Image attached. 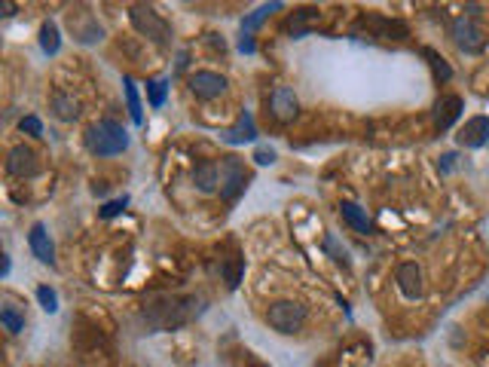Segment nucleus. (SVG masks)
<instances>
[{
    "mask_svg": "<svg viewBox=\"0 0 489 367\" xmlns=\"http://www.w3.org/2000/svg\"><path fill=\"white\" fill-rule=\"evenodd\" d=\"M86 147L95 156H119L129 150V132L117 119H98L86 129Z\"/></svg>",
    "mask_w": 489,
    "mask_h": 367,
    "instance_id": "obj_1",
    "label": "nucleus"
},
{
    "mask_svg": "<svg viewBox=\"0 0 489 367\" xmlns=\"http://www.w3.org/2000/svg\"><path fill=\"white\" fill-rule=\"evenodd\" d=\"M306 315H309V309L300 300H275L267 309V321L279 334H297L306 324Z\"/></svg>",
    "mask_w": 489,
    "mask_h": 367,
    "instance_id": "obj_2",
    "label": "nucleus"
},
{
    "mask_svg": "<svg viewBox=\"0 0 489 367\" xmlns=\"http://www.w3.org/2000/svg\"><path fill=\"white\" fill-rule=\"evenodd\" d=\"M129 18H131V25H135L138 34L147 37V40H153L156 46H166L168 40H171L168 22H166V18H162L153 6H144V4L131 6V9H129Z\"/></svg>",
    "mask_w": 489,
    "mask_h": 367,
    "instance_id": "obj_3",
    "label": "nucleus"
},
{
    "mask_svg": "<svg viewBox=\"0 0 489 367\" xmlns=\"http://www.w3.org/2000/svg\"><path fill=\"white\" fill-rule=\"evenodd\" d=\"M248 181H251V175L244 171V162L242 159H236V156H227L220 162V196L230 202H236L242 193H244V187H248Z\"/></svg>",
    "mask_w": 489,
    "mask_h": 367,
    "instance_id": "obj_4",
    "label": "nucleus"
},
{
    "mask_svg": "<svg viewBox=\"0 0 489 367\" xmlns=\"http://www.w3.org/2000/svg\"><path fill=\"white\" fill-rule=\"evenodd\" d=\"M6 171L13 178H34L40 171V162H37V153L25 147V144H16L13 150L6 153Z\"/></svg>",
    "mask_w": 489,
    "mask_h": 367,
    "instance_id": "obj_5",
    "label": "nucleus"
},
{
    "mask_svg": "<svg viewBox=\"0 0 489 367\" xmlns=\"http://www.w3.org/2000/svg\"><path fill=\"white\" fill-rule=\"evenodd\" d=\"M190 92L202 101H211L227 92V77L214 74V70H196V74L190 77Z\"/></svg>",
    "mask_w": 489,
    "mask_h": 367,
    "instance_id": "obj_6",
    "label": "nucleus"
},
{
    "mask_svg": "<svg viewBox=\"0 0 489 367\" xmlns=\"http://www.w3.org/2000/svg\"><path fill=\"white\" fill-rule=\"evenodd\" d=\"M269 110H272V117L281 119V122H294V119H297V114H300V101H297V95H294V89H288V86H275L272 95H269Z\"/></svg>",
    "mask_w": 489,
    "mask_h": 367,
    "instance_id": "obj_7",
    "label": "nucleus"
},
{
    "mask_svg": "<svg viewBox=\"0 0 489 367\" xmlns=\"http://www.w3.org/2000/svg\"><path fill=\"white\" fill-rule=\"evenodd\" d=\"M397 288H401V294L407 300H416L422 297L425 291V282H422V267L416 260H407L397 267Z\"/></svg>",
    "mask_w": 489,
    "mask_h": 367,
    "instance_id": "obj_8",
    "label": "nucleus"
},
{
    "mask_svg": "<svg viewBox=\"0 0 489 367\" xmlns=\"http://www.w3.org/2000/svg\"><path fill=\"white\" fill-rule=\"evenodd\" d=\"M28 245H31V251H34V257L40 263H46V267H55V245H53V236H49V230H46V223H34L28 233Z\"/></svg>",
    "mask_w": 489,
    "mask_h": 367,
    "instance_id": "obj_9",
    "label": "nucleus"
},
{
    "mask_svg": "<svg viewBox=\"0 0 489 367\" xmlns=\"http://www.w3.org/2000/svg\"><path fill=\"white\" fill-rule=\"evenodd\" d=\"M456 141L462 147H483L489 141V117H471L462 129H458Z\"/></svg>",
    "mask_w": 489,
    "mask_h": 367,
    "instance_id": "obj_10",
    "label": "nucleus"
},
{
    "mask_svg": "<svg viewBox=\"0 0 489 367\" xmlns=\"http://www.w3.org/2000/svg\"><path fill=\"white\" fill-rule=\"evenodd\" d=\"M453 37H456V43L458 49H465V53H477V49L483 46V34H480V28H477L471 18H456L453 22Z\"/></svg>",
    "mask_w": 489,
    "mask_h": 367,
    "instance_id": "obj_11",
    "label": "nucleus"
},
{
    "mask_svg": "<svg viewBox=\"0 0 489 367\" xmlns=\"http://www.w3.org/2000/svg\"><path fill=\"white\" fill-rule=\"evenodd\" d=\"M193 187H196L199 193H205V196H211V193L220 187V166L217 162L214 159L199 162V166L193 169Z\"/></svg>",
    "mask_w": 489,
    "mask_h": 367,
    "instance_id": "obj_12",
    "label": "nucleus"
},
{
    "mask_svg": "<svg viewBox=\"0 0 489 367\" xmlns=\"http://www.w3.org/2000/svg\"><path fill=\"white\" fill-rule=\"evenodd\" d=\"M49 110L61 119V122H74L80 117V101L70 95V92L65 89H55L53 92V98H49Z\"/></svg>",
    "mask_w": 489,
    "mask_h": 367,
    "instance_id": "obj_13",
    "label": "nucleus"
},
{
    "mask_svg": "<svg viewBox=\"0 0 489 367\" xmlns=\"http://www.w3.org/2000/svg\"><path fill=\"white\" fill-rule=\"evenodd\" d=\"M367 28L376 31V37H394V40H404L410 31H407L404 22H394V18H385V16H367L364 18Z\"/></svg>",
    "mask_w": 489,
    "mask_h": 367,
    "instance_id": "obj_14",
    "label": "nucleus"
},
{
    "mask_svg": "<svg viewBox=\"0 0 489 367\" xmlns=\"http://www.w3.org/2000/svg\"><path fill=\"white\" fill-rule=\"evenodd\" d=\"M462 107L465 105H462V98H458V95H446V98L437 101V129H441V132L450 129L453 122L462 117Z\"/></svg>",
    "mask_w": 489,
    "mask_h": 367,
    "instance_id": "obj_15",
    "label": "nucleus"
},
{
    "mask_svg": "<svg viewBox=\"0 0 489 367\" xmlns=\"http://www.w3.org/2000/svg\"><path fill=\"white\" fill-rule=\"evenodd\" d=\"M254 138H257V126H254V117L251 114H242L236 126H232L227 135H223V141H227V144H244V141H254Z\"/></svg>",
    "mask_w": 489,
    "mask_h": 367,
    "instance_id": "obj_16",
    "label": "nucleus"
},
{
    "mask_svg": "<svg viewBox=\"0 0 489 367\" xmlns=\"http://www.w3.org/2000/svg\"><path fill=\"white\" fill-rule=\"evenodd\" d=\"M340 214H343V220L349 223L352 230L370 233V218H367V211L358 206V202H340Z\"/></svg>",
    "mask_w": 489,
    "mask_h": 367,
    "instance_id": "obj_17",
    "label": "nucleus"
},
{
    "mask_svg": "<svg viewBox=\"0 0 489 367\" xmlns=\"http://www.w3.org/2000/svg\"><path fill=\"white\" fill-rule=\"evenodd\" d=\"M122 92H126V107H129L131 122H135V126H141V122H144V107H141V95H138L135 80H131L129 74L122 77Z\"/></svg>",
    "mask_w": 489,
    "mask_h": 367,
    "instance_id": "obj_18",
    "label": "nucleus"
},
{
    "mask_svg": "<svg viewBox=\"0 0 489 367\" xmlns=\"http://www.w3.org/2000/svg\"><path fill=\"white\" fill-rule=\"evenodd\" d=\"M315 22H318V9H300V13H294L288 22H284V31H291L294 37H303Z\"/></svg>",
    "mask_w": 489,
    "mask_h": 367,
    "instance_id": "obj_19",
    "label": "nucleus"
},
{
    "mask_svg": "<svg viewBox=\"0 0 489 367\" xmlns=\"http://www.w3.org/2000/svg\"><path fill=\"white\" fill-rule=\"evenodd\" d=\"M0 324H4V331H6V334H13V336H16V334H22V331H25V315L18 312L13 303H4V306H0Z\"/></svg>",
    "mask_w": 489,
    "mask_h": 367,
    "instance_id": "obj_20",
    "label": "nucleus"
},
{
    "mask_svg": "<svg viewBox=\"0 0 489 367\" xmlns=\"http://www.w3.org/2000/svg\"><path fill=\"white\" fill-rule=\"evenodd\" d=\"M40 49H43L46 55H55L61 49V34H58V25L53 22V18L40 25Z\"/></svg>",
    "mask_w": 489,
    "mask_h": 367,
    "instance_id": "obj_21",
    "label": "nucleus"
},
{
    "mask_svg": "<svg viewBox=\"0 0 489 367\" xmlns=\"http://www.w3.org/2000/svg\"><path fill=\"white\" fill-rule=\"evenodd\" d=\"M220 272H223V282H227V288L230 291H236L239 288V282H242V275H244V257H230V260H223L220 263Z\"/></svg>",
    "mask_w": 489,
    "mask_h": 367,
    "instance_id": "obj_22",
    "label": "nucleus"
},
{
    "mask_svg": "<svg viewBox=\"0 0 489 367\" xmlns=\"http://www.w3.org/2000/svg\"><path fill=\"white\" fill-rule=\"evenodd\" d=\"M279 9H281L279 0H275V4H263V6H257L251 16H244V18H242V34H248V31H254V28H257V25L263 22V18H269L272 13H279Z\"/></svg>",
    "mask_w": 489,
    "mask_h": 367,
    "instance_id": "obj_23",
    "label": "nucleus"
},
{
    "mask_svg": "<svg viewBox=\"0 0 489 367\" xmlns=\"http://www.w3.org/2000/svg\"><path fill=\"white\" fill-rule=\"evenodd\" d=\"M166 95H168V80H147V101H150V107H162L166 105Z\"/></svg>",
    "mask_w": 489,
    "mask_h": 367,
    "instance_id": "obj_24",
    "label": "nucleus"
},
{
    "mask_svg": "<svg viewBox=\"0 0 489 367\" xmlns=\"http://www.w3.org/2000/svg\"><path fill=\"white\" fill-rule=\"evenodd\" d=\"M37 300H40V306H43L49 315L58 312V294L49 288V284H40V288H37Z\"/></svg>",
    "mask_w": 489,
    "mask_h": 367,
    "instance_id": "obj_25",
    "label": "nucleus"
},
{
    "mask_svg": "<svg viewBox=\"0 0 489 367\" xmlns=\"http://www.w3.org/2000/svg\"><path fill=\"white\" fill-rule=\"evenodd\" d=\"M425 58H431V68H434V74L441 77V80H453V68L446 65V61L434 53V49H425Z\"/></svg>",
    "mask_w": 489,
    "mask_h": 367,
    "instance_id": "obj_26",
    "label": "nucleus"
},
{
    "mask_svg": "<svg viewBox=\"0 0 489 367\" xmlns=\"http://www.w3.org/2000/svg\"><path fill=\"white\" fill-rule=\"evenodd\" d=\"M18 129L28 132L31 138H43V122H40L37 117H22V122H18Z\"/></svg>",
    "mask_w": 489,
    "mask_h": 367,
    "instance_id": "obj_27",
    "label": "nucleus"
},
{
    "mask_svg": "<svg viewBox=\"0 0 489 367\" xmlns=\"http://www.w3.org/2000/svg\"><path fill=\"white\" fill-rule=\"evenodd\" d=\"M129 206V196H119V199H110L104 208H101V218H117V214H122Z\"/></svg>",
    "mask_w": 489,
    "mask_h": 367,
    "instance_id": "obj_28",
    "label": "nucleus"
},
{
    "mask_svg": "<svg viewBox=\"0 0 489 367\" xmlns=\"http://www.w3.org/2000/svg\"><path fill=\"white\" fill-rule=\"evenodd\" d=\"M324 248H328V251L333 254V260H336V263H349V257H345V248H343L340 242H336V236H328V239H324Z\"/></svg>",
    "mask_w": 489,
    "mask_h": 367,
    "instance_id": "obj_29",
    "label": "nucleus"
},
{
    "mask_svg": "<svg viewBox=\"0 0 489 367\" xmlns=\"http://www.w3.org/2000/svg\"><path fill=\"white\" fill-rule=\"evenodd\" d=\"M254 162H257V166H272V162H275V150L272 147H260L257 153H254Z\"/></svg>",
    "mask_w": 489,
    "mask_h": 367,
    "instance_id": "obj_30",
    "label": "nucleus"
},
{
    "mask_svg": "<svg viewBox=\"0 0 489 367\" xmlns=\"http://www.w3.org/2000/svg\"><path fill=\"white\" fill-rule=\"evenodd\" d=\"M239 53H257V43H254V40L248 37V34H242V40H239Z\"/></svg>",
    "mask_w": 489,
    "mask_h": 367,
    "instance_id": "obj_31",
    "label": "nucleus"
}]
</instances>
